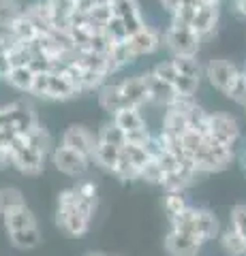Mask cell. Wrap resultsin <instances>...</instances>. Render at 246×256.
<instances>
[{
    "label": "cell",
    "mask_w": 246,
    "mask_h": 256,
    "mask_svg": "<svg viewBox=\"0 0 246 256\" xmlns=\"http://www.w3.org/2000/svg\"><path fill=\"white\" fill-rule=\"evenodd\" d=\"M109 6H112V15H114V18L124 22L129 34H135V32H139L144 26H148L146 20H144V13H141V9H139L137 0H112Z\"/></svg>",
    "instance_id": "cell-15"
},
{
    "label": "cell",
    "mask_w": 246,
    "mask_h": 256,
    "mask_svg": "<svg viewBox=\"0 0 246 256\" xmlns=\"http://www.w3.org/2000/svg\"><path fill=\"white\" fill-rule=\"evenodd\" d=\"M112 0H75V13H90L92 9H97V6H107Z\"/></svg>",
    "instance_id": "cell-32"
},
{
    "label": "cell",
    "mask_w": 246,
    "mask_h": 256,
    "mask_svg": "<svg viewBox=\"0 0 246 256\" xmlns=\"http://www.w3.org/2000/svg\"><path fill=\"white\" fill-rule=\"evenodd\" d=\"M97 100H99V107L103 111H107L109 116L118 114L120 109H124V100H122V94H120V88H118V82H107L105 86L97 92Z\"/></svg>",
    "instance_id": "cell-21"
},
{
    "label": "cell",
    "mask_w": 246,
    "mask_h": 256,
    "mask_svg": "<svg viewBox=\"0 0 246 256\" xmlns=\"http://www.w3.org/2000/svg\"><path fill=\"white\" fill-rule=\"evenodd\" d=\"M114 124L120 128L126 137V143H139V146H150L154 134H150L146 118L141 116V109H133V107H124L118 114L112 116Z\"/></svg>",
    "instance_id": "cell-7"
},
{
    "label": "cell",
    "mask_w": 246,
    "mask_h": 256,
    "mask_svg": "<svg viewBox=\"0 0 246 256\" xmlns=\"http://www.w3.org/2000/svg\"><path fill=\"white\" fill-rule=\"evenodd\" d=\"M227 98L233 100L235 105L246 107V75H244V70H242V77L237 79V84L233 86V90L227 94Z\"/></svg>",
    "instance_id": "cell-31"
},
{
    "label": "cell",
    "mask_w": 246,
    "mask_h": 256,
    "mask_svg": "<svg viewBox=\"0 0 246 256\" xmlns=\"http://www.w3.org/2000/svg\"><path fill=\"white\" fill-rule=\"evenodd\" d=\"M203 77L208 79V84L214 90L227 96L233 90L237 79L242 77V68L227 58H212L208 64H203Z\"/></svg>",
    "instance_id": "cell-6"
},
{
    "label": "cell",
    "mask_w": 246,
    "mask_h": 256,
    "mask_svg": "<svg viewBox=\"0 0 246 256\" xmlns=\"http://www.w3.org/2000/svg\"><path fill=\"white\" fill-rule=\"evenodd\" d=\"M3 222H5L7 235L20 233V230H28V228H37V226H39L37 216L33 214V210H30L28 205L18 207V210L5 214V216H3Z\"/></svg>",
    "instance_id": "cell-18"
},
{
    "label": "cell",
    "mask_w": 246,
    "mask_h": 256,
    "mask_svg": "<svg viewBox=\"0 0 246 256\" xmlns=\"http://www.w3.org/2000/svg\"><path fill=\"white\" fill-rule=\"evenodd\" d=\"M126 47L133 54V58H144V56H152L163 47V32H158L152 26H144L139 32H135L126 38Z\"/></svg>",
    "instance_id": "cell-12"
},
{
    "label": "cell",
    "mask_w": 246,
    "mask_h": 256,
    "mask_svg": "<svg viewBox=\"0 0 246 256\" xmlns=\"http://www.w3.org/2000/svg\"><path fill=\"white\" fill-rule=\"evenodd\" d=\"M84 256H105V254H101V252H90V254H84Z\"/></svg>",
    "instance_id": "cell-38"
},
{
    "label": "cell",
    "mask_w": 246,
    "mask_h": 256,
    "mask_svg": "<svg viewBox=\"0 0 246 256\" xmlns=\"http://www.w3.org/2000/svg\"><path fill=\"white\" fill-rule=\"evenodd\" d=\"M233 11L246 20V0H233Z\"/></svg>",
    "instance_id": "cell-35"
},
{
    "label": "cell",
    "mask_w": 246,
    "mask_h": 256,
    "mask_svg": "<svg viewBox=\"0 0 246 256\" xmlns=\"http://www.w3.org/2000/svg\"><path fill=\"white\" fill-rule=\"evenodd\" d=\"M30 94L39 96L43 100H71L79 96L75 84L62 73V70H39L33 82Z\"/></svg>",
    "instance_id": "cell-4"
},
{
    "label": "cell",
    "mask_w": 246,
    "mask_h": 256,
    "mask_svg": "<svg viewBox=\"0 0 246 256\" xmlns=\"http://www.w3.org/2000/svg\"><path fill=\"white\" fill-rule=\"evenodd\" d=\"M229 226H233L246 239V203L235 205L231 210V214H229Z\"/></svg>",
    "instance_id": "cell-30"
},
{
    "label": "cell",
    "mask_w": 246,
    "mask_h": 256,
    "mask_svg": "<svg viewBox=\"0 0 246 256\" xmlns=\"http://www.w3.org/2000/svg\"><path fill=\"white\" fill-rule=\"evenodd\" d=\"M218 18H220V6L218 4L199 2L188 26L193 28L203 41V38H208V36L214 34V30H216V26H218Z\"/></svg>",
    "instance_id": "cell-16"
},
{
    "label": "cell",
    "mask_w": 246,
    "mask_h": 256,
    "mask_svg": "<svg viewBox=\"0 0 246 256\" xmlns=\"http://www.w3.org/2000/svg\"><path fill=\"white\" fill-rule=\"evenodd\" d=\"M120 152L122 148L112 146V143H105V141H99L97 139V148H94V156H92V162L103 169L105 173H114L118 160H120Z\"/></svg>",
    "instance_id": "cell-20"
},
{
    "label": "cell",
    "mask_w": 246,
    "mask_h": 256,
    "mask_svg": "<svg viewBox=\"0 0 246 256\" xmlns=\"http://www.w3.org/2000/svg\"><path fill=\"white\" fill-rule=\"evenodd\" d=\"M158 2H161V6L165 11H167L169 15H176L178 11H180V6L186 2V0H158Z\"/></svg>",
    "instance_id": "cell-33"
},
{
    "label": "cell",
    "mask_w": 246,
    "mask_h": 256,
    "mask_svg": "<svg viewBox=\"0 0 246 256\" xmlns=\"http://www.w3.org/2000/svg\"><path fill=\"white\" fill-rule=\"evenodd\" d=\"M118 88H120V94H122L124 107L141 109L144 105H150L146 73H141V75H131V77H124L122 82H118Z\"/></svg>",
    "instance_id": "cell-13"
},
{
    "label": "cell",
    "mask_w": 246,
    "mask_h": 256,
    "mask_svg": "<svg viewBox=\"0 0 246 256\" xmlns=\"http://www.w3.org/2000/svg\"><path fill=\"white\" fill-rule=\"evenodd\" d=\"M199 2H201V0H199Z\"/></svg>",
    "instance_id": "cell-41"
},
{
    "label": "cell",
    "mask_w": 246,
    "mask_h": 256,
    "mask_svg": "<svg viewBox=\"0 0 246 256\" xmlns=\"http://www.w3.org/2000/svg\"><path fill=\"white\" fill-rule=\"evenodd\" d=\"M60 143L65 148H71L79 152L82 156L90 158L94 156V148H97V132L88 128L86 124H69L60 137Z\"/></svg>",
    "instance_id": "cell-11"
},
{
    "label": "cell",
    "mask_w": 246,
    "mask_h": 256,
    "mask_svg": "<svg viewBox=\"0 0 246 256\" xmlns=\"http://www.w3.org/2000/svg\"><path fill=\"white\" fill-rule=\"evenodd\" d=\"M146 82H148V96H150V105H158V107H171L180 96L173 90V86L167 84L165 79L156 77L152 70L146 73Z\"/></svg>",
    "instance_id": "cell-17"
},
{
    "label": "cell",
    "mask_w": 246,
    "mask_h": 256,
    "mask_svg": "<svg viewBox=\"0 0 246 256\" xmlns=\"http://www.w3.org/2000/svg\"><path fill=\"white\" fill-rule=\"evenodd\" d=\"M99 205V186L90 180H82L75 186L58 192L56 226L67 237L79 239L92 226Z\"/></svg>",
    "instance_id": "cell-1"
},
{
    "label": "cell",
    "mask_w": 246,
    "mask_h": 256,
    "mask_svg": "<svg viewBox=\"0 0 246 256\" xmlns=\"http://www.w3.org/2000/svg\"><path fill=\"white\" fill-rule=\"evenodd\" d=\"M173 66L178 68V73L186 75V77H193V79H199L203 77V64L197 60V56H176L171 58Z\"/></svg>",
    "instance_id": "cell-27"
},
{
    "label": "cell",
    "mask_w": 246,
    "mask_h": 256,
    "mask_svg": "<svg viewBox=\"0 0 246 256\" xmlns=\"http://www.w3.org/2000/svg\"><path fill=\"white\" fill-rule=\"evenodd\" d=\"M218 244L227 256H246V239L233 226H227L220 230Z\"/></svg>",
    "instance_id": "cell-23"
},
{
    "label": "cell",
    "mask_w": 246,
    "mask_h": 256,
    "mask_svg": "<svg viewBox=\"0 0 246 256\" xmlns=\"http://www.w3.org/2000/svg\"><path fill=\"white\" fill-rule=\"evenodd\" d=\"M50 160L52 164L56 166V171H60L62 175H67V178H73V180H79L84 178L86 173H88L92 160L82 156L79 152L71 150V148H65L62 143L58 146H54L52 154H50Z\"/></svg>",
    "instance_id": "cell-8"
},
{
    "label": "cell",
    "mask_w": 246,
    "mask_h": 256,
    "mask_svg": "<svg viewBox=\"0 0 246 256\" xmlns=\"http://www.w3.org/2000/svg\"><path fill=\"white\" fill-rule=\"evenodd\" d=\"M208 134L220 146L235 150L242 139V128L233 116L223 114V111H214L208 120Z\"/></svg>",
    "instance_id": "cell-9"
},
{
    "label": "cell",
    "mask_w": 246,
    "mask_h": 256,
    "mask_svg": "<svg viewBox=\"0 0 246 256\" xmlns=\"http://www.w3.org/2000/svg\"><path fill=\"white\" fill-rule=\"evenodd\" d=\"M35 75H37V70L30 66V64H28V66H13V68L7 70L5 82L9 84L13 90L24 92V94H30V90H33Z\"/></svg>",
    "instance_id": "cell-22"
},
{
    "label": "cell",
    "mask_w": 246,
    "mask_h": 256,
    "mask_svg": "<svg viewBox=\"0 0 246 256\" xmlns=\"http://www.w3.org/2000/svg\"><path fill=\"white\" fill-rule=\"evenodd\" d=\"M163 246L169 256H199L203 248V244L195 235L180 228H169V233L165 235Z\"/></svg>",
    "instance_id": "cell-14"
},
{
    "label": "cell",
    "mask_w": 246,
    "mask_h": 256,
    "mask_svg": "<svg viewBox=\"0 0 246 256\" xmlns=\"http://www.w3.org/2000/svg\"><path fill=\"white\" fill-rule=\"evenodd\" d=\"M152 73H154L156 77L165 79L167 84H171L173 90L178 92L180 98H195V92L199 90V84H201L199 79H193V77H186V75L178 73V68L173 66L171 58L158 62L156 66L152 68Z\"/></svg>",
    "instance_id": "cell-10"
},
{
    "label": "cell",
    "mask_w": 246,
    "mask_h": 256,
    "mask_svg": "<svg viewBox=\"0 0 246 256\" xmlns=\"http://www.w3.org/2000/svg\"><path fill=\"white\" fill-rule=\"evenodd\" d=\"M188 207H190V203L186 201L184 192H180V190L165 192V196H163V210H165V214H167V220L169 222L178 220L180 216L188 210Z\"/></svg>",
    "instance_id": "cell-24"
},
{
    "label": "cell",
    "mask_w": 246,
    "mask_h": 256,
    "mask_svg": "<svg viewBox=\"0 0 246 256\" xmlns=\"http://www.w3.org/2000/svg\"><path fill=\"white\" fill-rule=\"evenodd\" d=\"M7 70H9V64H7V60H0V79H5Z\"/></svg>",
    "instance_id": "cell-36"
},
{
    "label": "cell",
    "mask_w": 246,
    "mask_h": 256,
    "mask_svg": "<svg viewBox=\"0 0 246 256\" xmlns=\"http://www.w3.org/2000/svg\"><path fill=\"white\" fill-rule=\"evenodd\" d=\"M54 150V141L50 130L39 124L28 134H20L11 143L9 154H11V166L18 169L22 175H41L45 169V160L50 158Z\"/></svg>",
    "instance_id": "cell-2"
},
{
    "label": "cell",
    "mask_w": 246,
    "mask_h": 256,
    "mask_svg": "<svg viewBox=\"0 0 246 256\" xmlns=\"http://www.w3.org/2000/svg\"><path fill=\"white\" fill-rule=\"evenodd\" d=\"M244 166H246V158H244Z\"/></svg>",
    "instance_id": "cell-39"
},
{
    "label": "cell",
    "mask_w": 246,
    "mask_h": 256,
    "mask_svg": "<svg viewBox=\"0 0 246 256\" xmlns=\"http://www.w3.org/2000/svg\"><path fill=\"white\" fill-rule=\"evenodd\" d=\"M163 47L171 54V58H176V56H197L201 47V36L188 24L171 20L169 26L163 32Z\"/></svg>",
    "instance_id": "cell-5"
},
{
    "label": "cell",
    "mask_w": 246,
    "mask_h": 256,
    "mask_svg": "<svg viewBox=\"0 0 246 256\" xmlns=\"http://www.w3.org/2000/svg\"><path fill=\"white\" fill-rule=\"evenodd\" d=\"M9 166H11V154H9V150L0 148V171L9 169Z\"/></svg>",
    "instance_id": "cell-34"
},
{
    "label": "cell",
    "mask_w": 246,
    "mask_h": 256,
    "mask_svg": "<svg viewBox=\"0 0 246 256\" xmlns=\"http://www.w3.org/2000/svg\"><path fill=\"white\" fill-rule=\"evenodd\" d=\"M26 6H22L20 0H0V30L9 32L13 28V24L18 22Z\"/></svg>",
    "instance_id": "cell-25"
},
{
    "label": "cell",
    "mask_w": 246,
    "mask_h": 256,
    "mask_svg": "<svg viewBox=\"0 0 246 256\" xmlns=\"http://www.w3.org/2000/svg\"><path fill=\"white\" fill-rule=\"evenodd\" d=\"M169 228L186 230V233L195 235L203 246L208 242L218 239L220 230H223V228H220L218 218L210 210H205V207H195V205H190L178 220L169 222Z\"/></svg>",
    "instance_id": "cell-3"
},
{
    "label": "cell",
    "mask_w": 246,
    "mask_h": 256,
    "mask_svg": "<svg viewBox=\"0 0 246 256\" xmlns=\"http://www.w3.org/2000/svg\"><path fill=\"white\" fill-rule=\"evenodd\" d=\"M97 139L105 141V143H112V146H118V148H122L126 143L124 132L114 124V120H109V122H105L99 128V130H97Z\"/></svg>",
    "instance_id": "cell-28"
},
{
    "label": "cell",
    "mask_w": 246,
    "mask_h": 256,
    "mask_svg": "<svg viewBox=\"0 0 246 256\" xmlns=\"http://www.w3.org/2000/svg\"><path fill=\"white\" fill-rule=\"evenodd\" d=\"M163 178H165L163 169H161V164H158L154 158H150V162L139 171V180L146 182V184H152V186H161L163 188Z\"/></svg>",
    "instance_id": "cell-29"
},
{
    "label": "cell",
    "mask_w": 246,
    "mask_h": 256,
    "mask_svg": "<svg viewBox=\"0 0 246 256\" xmlns=\"http://www.w3.org/2000/svg\"><path fill=\"white\" fill-rule=\"evenodd\" d=\"M52 15V28L60 32H69L71 20L75 15V0H45Z\"/></svg>",
    "instance_id": "cell-19"
},
{
    "label": "cell",
    "mask_w": 246,
    "mask_h": 256,
    "mask_svg": "<svg viewBox=\"0 0 246 256\" xmlns=\"http://www.w3.org/2000/svg\"><path fill=\"white\" fill-rule=\"evenodd\" d=\"M26 205V196L24 192L15 186H0V216L9 214L18 207Z\"/></svg>",
    "instance_id": "cell-26"
},
{
    "label": "cell",
    "mask_w": 246,
    "mask_h": 256,
    "mask_svg": "<svg viewBox=\"0 0 246 256\" xmlns=\"http://www.w3.org/2000/svg\"><path fill=\"white\" fill-rule=\"evenodd\" d=\"M244 75H246V68H244Z\"/></svg>",
    "instance_id": "cell-40"
},
{
    "label": "cell",
    "mask_w": 246,
    "mask_h": 256,
    "mask_svg": "<svg viewBox=\"0 0 246 256\" xmlns=\"http://www.w3.org/2000/svg\"><path fill=\"white\" fill-rule=\"evenodd\" d=\"M201 2H208V4H218V6H220V2H223V0H201Z\"/></svg>",
    "instance_id": "cell-37"
}]
</instances>
